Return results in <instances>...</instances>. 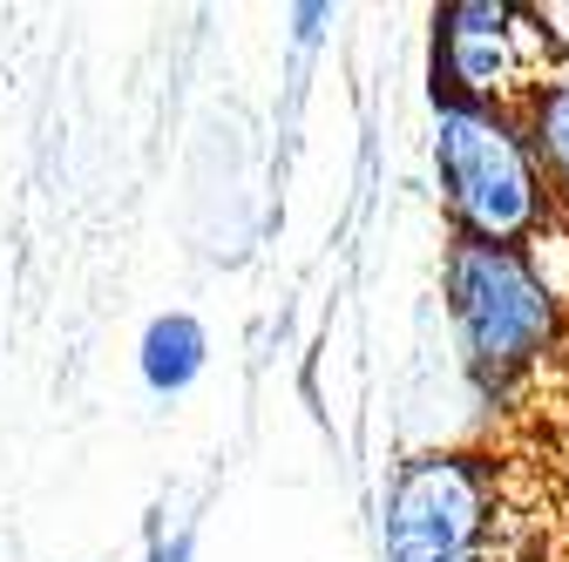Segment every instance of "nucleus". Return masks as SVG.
I'll use <instances>...</instances> for the list:
<instances>
[{"mask_svg":"<svg viewBox=\"0 0 569 562\" xmlns=\"http://www.w3.org/2000/svg\"><path fill=\"white\" fill-rule=\"evenodd\" d=\"M435 183L455 218V238L529 244L556 224L542 163L529 150V129L516 109L435 96Z\"/></svg>","mask_w":569,"mask_h":562,"instance_id":"1","label":"nucleus"},{"mask_svg":"<svg viewBox=\"0 0 569 562\" xmlns=\"http://www.w3.org/2000/svg\"><path fill=\"white\" fill-rule=\"evenodd\" d=\"M441 292H448L455 345L488 393H509L562 339V299L542 285V271L522 244L455 238L441 264Z\"/></svg>","mask_w":569,"mask_h":562,"instance_id":"2","label":"nucleus"},{"mask_svg":"<svg viewBox=\"0 0 569 562\" xmlns=\"http://www.w3.org/2000/svg\"><path fill=\"white\" fill-rule=\"evenodd\" d=\"M562 54L556 28L516 0H448L435 8V96L481 102V109H529Z\"/></svg>","mask_w":569,"mask_h":562,"instance_id":"3","label":"nucleus"},{"mask_svg":"<svg viewBox=\"0 0 569 562\" xmlns=\"http://www.w3.org/2000/svg\"><path fill=\"white\" fill-rule=\"evenodd\" d=\"M488 529V468L475 454H413L380 495L387 562H468Z\"/></svg>","mask_w":569,"mask_h":562,"instance_id":"4","label":"nucleus"},{"mask_svg":"<svg viewBox=\"0 0 569 562\" xmlns=\"http://www.w3.org/2000/svg\"><path fill=\"white\" fill-rule=\"evenodd\" d=\"M136 367H142V387L157 400H177L203 380L210 367V332L190 319V312H157L142 325V345H136Z\"/></svg>","mask_w":569,"mask_h":562,"instance_id":"5","label":"nucleus"},{"mask_svg":"<svg viewBox=\"0 0 569 562\" xmlns=\"http://www.w3.org/2000/svg\"><path fill=\"white\" fill-rule=\"evenodd\" d=\"M522 129H529V150H536V163H542L549 203L569 218V82H549V89L522 109Z\"/></svg>","mask_w":569,"mask_h":562,"instance_id":"6","label":"nucleus"},{"mask_svg":"<svg viewBox=\"0 0 569 562\" xmlns=\"http://www.w3.org/2000/svg\"><path fill=\"white\" fill-rule=\"evenodd\" d=\"M332 21V8H326V0H312V8H292V34L299 41H319V28Z\"/></svg>","mask_w":569,"mask_h":562,"instance_id":"7","label":"nucleus"},{"mask_svg":"<svg viewBox=\"0 0 569 562\" xmlns=\"http://www.w3.org/2000/svg\"><path fill=\"white\" fill-rule=\"evenodd\" d=\"M150 562H190V535L177 529V535H163L157 549H150Z\"/></svg>","mask_w":569,"mask_h":562,"instance_id":"8","label":"nucleus"},{"mask_svg":"<svg viewBox=\"0 0 569 562\" xmlns=\"http://www.w3.org/2000/svg\"><path fill=\"white\" fill-rule=\"evenodd\" d=\"M468 562H481V555H468Z\"/></svg>","mask_w":569,"mask_h":562,"instance_id":"9","label":"nucleus"}]
</instances>
